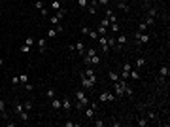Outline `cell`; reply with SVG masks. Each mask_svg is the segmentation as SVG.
Returning a JSON list of instances; mask_svg holds the SVG:
<instances>
[{
	"instance_id": "1",
	"label": "cell",
	"mask_w": 170,
	"mask_h": 127,
	"mask_svg": "<svg viewBox=\"0 0 170 127\" xmlns=\"http://www.w3.org/2000/svg\"><path fill=\"white\" fill-rule=\"evenodd\" d=\"M112 84H114V95H115V97H123L125 89L128 87L127 82H125V80H117V82H112Z\"/></svg>"
},
{
	"instance_id": "2",
	"label": "cell",
	"mask_w": 170,
	"mask_h": 127,
	"mask_svg": "<svg viewBox=\"0 0 170 127\" xmlns=\"http://www.w3.org/2000/svg\"><path fill=\"white\" fill-rule=\"evenodd\" d=\"M134 40H136V44H138V46H140V44H148V42H149V34H146V32H138V30H136Z\"/></svg>"
},
{
	"instance_id": "3",
	"label": "cell",
	"mask_w": 170,
	"mask_h": 127,
	"mask_svg": "<svg viewBox=\"0 0 170 127\" xmlns=\"http://www.w3.org/2000/svg\"><path fill=\"white\" fill-rule=\"evenodd\" d=\"M115 101V95L112 93V91H104V93H100V102H112Z\"/></svg>"
},
{
	"instance_id": "4",
	"label": "cell",
	"mask_w": 170,
	"mask_h": 127,
	"mask_svg": "<svg viewBox=\"0 0 170 127\" xmlns=\"http://www.w3.org/2000/svg\"><path fill=\"white\" fill-rule=\"evenodd\" d=\"M81 85H83V89H93L94 87V82H91L89 78H85L83 74H81Z\"/></svg>"
},
{
	"instance_id": "5",
	"label": "cell",
	"mask_w": 170,
	"mask_h": 127,
	"mask_svg": "<svg viewBox=\"0 0 170 127\" xmlns=\"http://www.w3.org/2000/svg\"><path fill=\"white\" fill-rule=\"evenodd\" d=\"M83 76H85V78H89L91 82H94V84H96V74H94V70H93V68H91V67H89V68H87V70L83 72Z\"/></svg>"
},
{
	"instance_id": "6",
	"label": "cell",
	"mask_w": 170,
	"mask_h": 127,
	"mask_svg": "<svg viewBox=\"0 0 170 127\" xmlns=\"http://www.w3.org/2000/svg\"><path fill=\"white\" fill-rule=\"evenodd\" d=\"M85 63H87V65H98V63H100V57H98V55L85 57Z\"/></svg>"
},
{
	"instance_id": "7",
	"label": "cell",
	"mask_w": 170,
	"mask_h": 127,
	"mask_svg": "<svg viewBox=\"0 0 170 127\" xmlns=\"http://www.w3.org/2000/svg\"><path fill=\"white\" fill-rule=\"evenodd\" d=\"M115 42H117V47H119V49H121V47H123L125 44H127V36H125V34H119V36H117V40H115Z\"/></svg>"
},
{
	"instance_id": "8",
	"label": "cell",
	"mask_w": 170,
	"mask_h": 127,
	"mask_svg": "<svg viewBox=\"0 0 170 127\" xmlns=\"http://www.w3.org/2000/svg\"><path fill=\"white\" fill-rule=\"evenodd\" d=\"M60 108H62V110H70V108H72V101H70V99H62Z\"/></svg>"
},
{
	"instance_id": "9",
	"label": "cell",
	"mask_w": 170,
	"mask_h": 127,
	"mask_svg": "<svg viewBox=\"0 0 170 127\" xmlns=\"http://www.w3.org/2000/svg\"><path fill=\"white\" fill-rule=\"evenodd\" d=\"M36 44H38V49H40V53H44V51L47 49V44H46V40H44V38H40Z\"/></svg>"
},
{
	"instance_id": "10",
	"label": "cell",
	"mask_w": 170,
	"mask_h": 127,
	"mask_svg": "<svg viewBox=\"0 0 170 127\" xmlns=\"http://www.w3.org/2000/svg\"><path fill=\"white\" fill-rule=\"evenodd\" d=\"M128 78H132V80H140V72L136 70V68H130V72H128Z\"/></svg>"
},
{
	"instance_id": "11",
	"label": "cell",
	"mask_w": 170,
	"mask_h": 127,
	"mask_svg": "<svg viewBox=\"0 0 170 127\" xmlns=\"http://www.w3.org/2000/svg\"><path fill=\"white\" fill-rule=\"evenodd\" d=\"M51 108L59 110V108H60V99H57V97H53V99H51Z\"/></svg>"
},
{
	"instance_id": "12",
	"label": "cell",
	"mask_w": 170,
	"mask_h": 127,
	"mask_svg": "<svg viewBox=\"0 0 170 127\" xmlns=\"http://www.w3.org/2000/svg\"><path fill=\"white\" fill-rule=\"evenodd\" d=\"M159 76H161V78H166V76H168V67H166V65H162V67L159 68Z\"/></svg>"
},
{
	"instance_id": "13",
	"label": "cell",
	"mask_w": 170,
	"mask_h": 127,
	"mask_svg": "<svg viewBox=\"0 0 170 127\" xmlns=\"http://www.w3.org/2000/svg\"><path fill=\"white\" fill-rule=\"evenodd\" d=\"M76 46V49L80 51V55H85V44L83 42H78V44H74Z\"/></svg>"
},
{
	"instance_id": "14",
	"label": "cell",
	"mask_w": 170,
	"mask_h": 127,
	"mask_svg": "<svg viewBox=\"0 0 170 127\" xmlns=\"http://www.w3.org/2000/svg\"><path fill=\"white\" fill-rule=\"evenodd\" d=\"M119 10H121V12H128V10H130V6L127 4V2H123V0H119Z\"/></svg>"
},
{
	"instance_id": "15",
	"label": "cell",
	"mask_w": 170,
	"mask_h": 127,
	"mask_svg": "<svg viewBox=\"0 0 170 127\" xmlns=\"http://www.w3.org/2000/svg\"><path fill=\"white\" fill-rule=\"evenodd\" d=\"M94 114H96V110H94L93 106H91V108H87V110H85V116H87V118H91V119H94Z\"/></svg>"
},
{
	"instance_id": "16",
	"label": "cell",
	"mask_w": 170,
	"mask_h": 127,
	"mask_svg": "<svg viewBox=\"0 0 170 127\" xmlns=\"http://www.w3.org/2000/svg\"><path fill=\"white\" fill-rule=\"evenodd\" d=\"M93 55H96V49H94V47H89V49L85 51L83 57H93Z\"/></svg>"
},
{
	"instance_id": "17",
	"label": "cell",
	"mask_w": 170,
	"mask_h": 127,
	"mask_svg": "<svg viewBox=\"0 0 170 127\" xmlns=\"http://www.w3.org/2000/svg\"><path fill=\"white\" fill-rule=\"evenodd\" d=\"M13 110H15V114H21V112L25 110V106H23V104H19V102H17V104L13 106Z\"/></svg>"
},
{
	"instance_id": "18",
	"label": "cell",
	"mask_w": 170,
	"mask_h": 127,
	"mask_svg": "<svg viewBox=\"0 0 170 127\" xmlns=\"http://www.w3.org/2000/svg\"><path fill=\"white\" fill-rule=\"evenodd\" d=\"M51 8L55 10V12H59V10H60V2H59V0H53V2H51Z\"/></svg>"
},
{
	"instance_id": "19",
	"label": "cell",
	"mask_w": 170,
	"mask_h": 127,
	"mask_svg": "<svg viewBox=\"0 0 170 127\" xmlns=\"http://www.w3.org/2000/svg\"><path fill=\"white\" fill-rule=\"evenodd\" d=\"M100 27H104V29H110V19H108V17H104V19L100 21Z\"/></svg>"
},
{
	"instance_id": "20",
	"label": "cell",
	"mask_w": 170,
	"mask_h": 127,
	"mask_svg": "<svg viewBox=\"0 0 170 127\" xmlns=\"http://www.w3.org/2000/svg\"><path fill=\"white\" fill-rule=\"evenodd\" d=\"M144 65H146V59H144V57H138V59H136V68L144 67Z\"/></svg>"
},
{
	"instance_id": "21",
	"label": "cell",
	"mask_w": 170,
	"mask_h": 127,
	"mask_svg": "<svg viewBox=\"0 0 170 127\" xmlns=\"http://www.w3.org/2000/svg\"><path fill=\"white\" fill-rule=\"evenodd\" d=\"M98 44H100V46H108V38H106V36H98Z\"/></svg>"
},
{
	"instance_id": "22",
	"label": "cell",
	"mask_w": 170,
	"mask_h": 127,
	"mask_svg": "<svg viewBox=\"0 0 170 127\" xmlns=\"http://www.w3.org/2000/svg\"><path fill=\"white\" fill-rule=\"evenodd\" d=\"M108 76H110V80H112V82H117V80H119V74H117V72H114V70H112Z\"/></svg>"
},
{
	"instance_id": "23",
	"label": "cell",
	"mask_w": 170,
	"mask_h": 127,
	"mask_svg": "<svg viewBox=\"0 0 170 127\" xmlns=\"http://www.w3.org/2000/svg\"><path fill=\"white\" fill-rule=\"evenodd\" d=\"M87 12H89L91 15H94V13H96V6H93V4H87Z\"/></svg>"
},
{
	"instance_id": "24",
	"label": "cell",
	"mask_w": 170,
	"mask_h": 127,
	"mask_svg": "<svg viewBox=\"0 0 170 127\" xmlns=\"http://www.w3.org/2000/svg\"><path fill=\"white\" fill-rule=\"evenodd\" d=\"M108 46H110V47H115V49H119V47H117V42H115V38H108Z\"/></svg>"
},
{
	"instance_id": "25",
	"label": "cell",
	"mask_w": 170,
	"mask_h": 127,
	"mask_svg": "<svg viewBox=\"0 0 170 127\" xmlns=\"http://www.w3.org/2000/svg\"><path fill=\"white\" fill-rule=\"evenodd\" d=\"M49 21H51V25H59V23H60V19H59L57 15H51V17H49Z\"/></svg>"
},
{
	"instance_id": "26",
	"label": "cell",
	"mask_w": 170,
	"mask_h": 127,
	"mask_svg": "<svg viewBox=\"0 0 170 127\" xmlns=\"http://www.w3.org/2000/svg\"><path fill=\"white\" fill-rule=\"evenodd\" d=\"M144 23H146L148 27H151L153 23H155V17H149V15H148V17H146V21H144Z\"/></svg>"
},
{
	"instance_id": "27",
	"label": "cell",
	"mask_w": 170,
	"mask_h": 127,
	"mask_svg": "<svg viewBox=\"0 0 170 127\" xmlns=\"http://www.w3.org/2000/svg\"><path fill=\"white\" fill-rule=\"evenodd\" d=\"M146 30H148V25H146V23L142 21L140 25H138V32H146Z\"/></svg>"
},
{
	"instance_id": "28",
	"label": "cell",
	"mask_w": 170,
	"mask_h": 127,
	"mask_svg": "<svg viewBox=\"0 0 170 127\" xmlns=\"http://www.w3.org/2000/svg\"><path fill=\"white\" fill-rule=\"evenodd\" d=\"M19 118H21L23 121H26V119H28V110H23L21 114H19Z\"/></svg>"
},
{
	"instance_id": "29",
	"label": "cell",
	"mask_w": 170,
	"mask_h": 127,
	"mask_svg": "<svg viewBox=\"0 0 170 127\" xmlns=\"http://www.w3.org/2000/svg\"><path fill=\"white\" fill-rule=\"evenodd\" d=\"M85 99V91H76V101H81Z\"/></svg>"
},
{
	"instance_id": "30",
	"label": "cell",
	"mask_w": 170,
	"mask_h": 127,
	"mask_svg": "<svg viewBox=\"0 0 170 127\" xmlns=\"http://www.w3.org/2000/svg\"><path fill=\"white\" fill-rule=\"evenodd\" d=\"M34 8H36V10H42L44 8V2H42V0H34Z\"/></svg>"
},
{
	"instance_id": "31",
	"label": "cell",
	"mask_w": 170,
	"mask_h": 127,
	"mask_svg": "<svg viewBox=\"0 0 170 127\" xmlns=\"http://www.w3.org/2000/svg\"><path fill=\"white\" fill-rule=\"evenodd\" d=\"M106 30H108V29H104V27H98L96 32H98V36H106Z\"/></svg>"
},
{
	"instance_id": "32",
	"label": "cell",
	"mask_w": 170,
	"mask_h": 127,
	"mask_svg": "<svg viewBox=\"0 0 170 127\" xmlns=\"http://www.w3.org/2000/svg\"><path fill=\"white\" fill-rule=\"evenodd\" d=\"M47 36H49V38H53V36H57V29H55V27L47 30Z\"/></svg>"
},
{
	"instance_id": "33",
	"label": "cell",
	"mask_w": 170,
	"mask_h": 127,
	"mask_svg": "<svg viewBox=\"0 0 170 127\" xmlns=\"http://www.w3.org/2000/svg\"><path fill=\"white\" fill-rule=\"evenodd\" d=\"M87 36H91V40H96V38H98V32H96V30H89V34H87Z\"/></svg>"
},
{
	"instance_id": "34",
	"label": "cell",
	"mask_w": 170,
	"mask_h": 127,
	"mask_svg": "<svg viewBox=\"0 0 170 127\" xmlns=\"http://www.w3.org/2000/svg\"><path fill=\"white\" fill-rule=\"evenodd\" d=\"M19 82H21V84H26V82H28V74H21V76H19Z\"/></svg>"
},
{
	"instance_id": "35",
	"label": "cell",
	"mask_w": 170,
	"mask_h": 127,
	"mask_svg": "<svg viewBox=\"0 0 170 127\" xmlns=\"http://www.w3.org/2000/svg\"><path fill=\"white\" fill-rule=\"evenodd\" d=\"M87 4H89V0H78V6H80V8H87Z\"/></svg>"
},
{
	"instance_id": "36",
	"label": "cell",
	"mask_w": 170,
	"mask_h": 127,
	"mask_svg": "<svg viewBox=\"0 0 170 127\" xmlns=\"http://www.w3.org/2000/svg\"><path fill=\"white\" fill-rule=\"evenodd\" d=\"M19 49H21V53H30V46H26V44H25V46H21Z\"/></svg>"
},
{
	"instance_id": "37",
	"label": "cell",
	"mask_w": 170,
	"mask_h": 127,
	"mask_svg": "<svg viewBox=\"0 0 170 127\" xmlns=\"http://www.w3.org/2000/svg\"><path fill=\"white\" fill-rule=\"evenodd\" d=\"M148 118H149V119H153V121H157V114H155V112H151V110L148 112Z\"/></svg>"
},
{
	"instance_id": "38",
	"label": "cell",
	"mask_w": 170,
	"mask_h": 127,
	"mask_svg": "<svg viewBox=\"0 0 170 127\" xmlns=\"http://www.w3.org/2000/svg\"><path fill=\"white\" fill-rule=\"evenodd\" d=\"M46 95H47L49 99H53V97H55V89H47V91H46Z\"/></svg>"
},
{
	"instance_id": "39",
	"label": "cell",
	"mask_w": 170,
	"mask_h": 127,
	"mask_svg": "<svg viewBox=\"0 0 170 127\" xmlns=\"http://www.w3.org/2000/svg\"><path fill=\"white\" fill-rule=\"evenodd\" d=\"M138 125H140V127H146V125H148V119L140 118V119H138Z\"/></svg>"
},
{
	"instance_id": "40",
	"label": "cell",
	"mask_w": 170,
	"mask_h": 127,
	"mask_svg": "<svg viewBox=\"0 0 170 127\" xmlns=\"http://www.w3.org/2000/svg\"><path fill=\"white\" fill-rule=\"evenodd\" d=\"M25 44H26V46H30V47H32V46H34V38H30V36H28V38L25 40Z\"/></svg>"
},
{
	"instance_id": "41",
	"label": "cell",
	"mask_w": 170,
	"mask_h": 127,
	"mask_svg": "<svg viewBox=\"0 0 170 127\" xmlns=\"http://www.w3.org/2000/svg\"><path fill=\"white\" fill-rule=\"evenodd\" d=\"M148 15H149V17H155V15H157V10H155V8H151V10L148 12Z\"/></svg>"
},
{
	"instance_id": "42",
	"label": "cell",
	"mask_w": 170,
	"mask_h": 127,
	"mask_svg": "<svg viewBox=\"0 0 170 127\" xmlns=\"http://www.w3.org/2000/svg\"><path fill=\"white\" fill-rule=\"evenodd\" d=\"M4 108H6L4 101H0V114H2V116H6V114H4Z\"/></svg>"
},
{
	"instance_id": "43",
	"label": "cell",
	"mask_w": 170,
	"mask_h": 127,
	"mask_svg": "<svg viewBox=\"0 0 170 127\" xmlns=\"http://www.w3.org/2000/svg\"><path fill=\"white\" fill-rule=\"evenodd\" d=\"M89 27H81V34H85V36H87V34H89Z\"/></svg>"
},
{
	"instance_id": "44",
	"label": "cell",
	"mask_w": 170,
	"mask_h": 127,
	"mask_svg": "<svg viewBox=\"0 0 170 127\" xmlns=\"http://www.w3.org/2000/svg\"><path fill=\"white\" fill-rule=\"evenodd\" d=\"M12 84H13V85H17V84H21V82H19V76H13V78H12Z\"/></svg>"
},
{
	"instance_id": "45",
	"label": "cell",
	"mask_w": 170,
	"mask_h": 127,
	"mask_svg": "<svg viewBox=\"0 0 170 127\" xmlns=\"http://www.w3.org/2000/svg\"><path fill=\"white\" fill-rule=\"evenodd\" d=\"M110 29L112 30H119V25H117V23H110Z\"/></svg>"
},
{
	"instance_id": "46",
	"label": "cell",
	"mask_w": 170,
	"mask_h": 127,
	"mask_svg": "<svg viewBox=\"0 0 170 127\" xmlns=\"http://www.w3.org/2000/svg\"><path fill=\"white\" fill-rule=\"evenodd\" d=\"M96 2H98L100 6H108V2H110V0H96Z\"/></svg>"
},
{
	"instance_id": "47",
	"label": "cell",
	"mask_w": 170,
	"mask_h": 127,
	"mask_svg": "<svg viewBox=\"0 0 170 127\" xmlns=\"http://www.w3.org/2000/svg\"><path fill=\"white\" fill-rule=\"evenodd\" d=\"M25 89H26V91H32V84H28V82H26V84H25Z\"/></svg>"
},
{
	"instance_id": "48",
	"label": "cell",
	"mask_w": 170,
	"mask_h": 127,
	"mask_svg": "<svg viewBox=\"0 0 170 127\" xmlns=\"http://www.w3.org/2000/svg\"><path fill=\"white\" fill-rule=\"evenodd\" d=\"M94 125H96V127H102V125H104V121H100V119H94Z\"/></svg>"
},
{
	"instance_id": "49",
	"label": "cell",
	"mask_w": 170,
	"mask_h": 127,
	"mask_svg": "<svg viewBox=\"0 0 170 127\" xmlns=\"http://www.w3.org/2000/svg\"><path fill=\"white\" fill-rule=\"evenodd\" d=\"M23 106H25V110H28V112H30V108H32V104H30V102H25Z\"/></svg>"
},
{
	"instance_id": "50",
	"label": "cell",
	"mask_w": 170,
	"mask_h": 127,
	"mask_svg": "<svg viewBox=\"0 0 170 127\" xmlns=\"http://www.w3.org/2000/svg\"><path fill=\"white\" fill-rule=\"evenodd\" d=\"M40 15L46 17V15H47V10H46V8H42V10H40Z\"/></svg>"
},
{
	"instance_id": "51",
	"label": "cell",
	"mask_w": 170,
	"mask_h": 127,
	"mask_svg": "<svg viewBox=\"0 0 170 127\" xmlns=\"http://www.w3.org/2000/svg\"><path fill=\"white\" fill-rule=\"evenodd\" d=\"M64 125H66V127H74V125H78V123H74V121H66Z\"/></svg>"
},
{
	"instance_id": "52",
	"label": "cell",
	"mask_w": 170,
	"mask_h": 127,
	"mask_svg": "<svg viewBox=\"0 0 170 127\" xmlns=\"http://www.w3.org/2000/svg\"><path fill=\"white\" fill-rule=\"evenodd\" d=\"M2 65H4V59H0V67H2Z\"/></svg>"
}]
</instances>
